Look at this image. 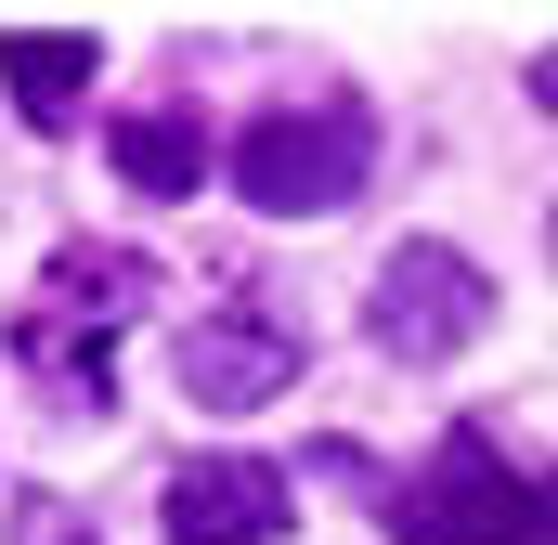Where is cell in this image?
Segmentation results:
<instances>
[{
    "label": "cell",
    "instance_id": "cell-8",
    "mask_svg": "<svg viewBox=\"0 0 558 545\" xmlns=\"http://www.w3.org/2000/svg\"><path fill=\"white\" fill-rule=\"evenodd\" d=\"M105 156H118L131 195H195V182H208V118H195V105H131V118L105 131Z\"/></svg>",
    "mask_w": 558,
    "mask_h": 545
},
{
    "label": "cell",
    "instance_id": "cell-9",
    "mask_svg": "<svg viewBox=\"0 0 558 545\" xmlns=\"http://www.w3.org/2000/svg\"><path fill=\"white\" fill-rule=\"evenodd\" d=\"M533 105H546V118H558V52H546V65H533Z\"/></svg>",
    "mask_w": 558,
    "mask_h": 545
},
{
    "label": "cell",
    "instance_id": "cell-7",
    "mask_svg": "<svg viewBox=\"0 0 558 545\" xmlns=\"http://www.w3.org/2000/svg\"><path fill=\"white\" fill-rule=\"evenodd\" d=\"M92 78H105V52H92L78 26H13V39H0V92H13L26 131H78V118H92Z\"/></svg>",
    "mask_w": 558,
    "mask_h": 545
},
{
    "label": "cell",
    "instance_id": "cell-4",
    "mask_svg": "<svg viewBox=\"0 0 558 545\" xmlns=\"http://www.w3.org/2000/svg\"><path fill=\"white\" fill-rule=\"evenodd\" d=\"M169 364H182V390H195V403L247 415V403H286V390H299L312 338L286 325L274 299H221V312H195V325L169 338Z\"/></svg>",
    "mask_w": 558,
    "mask_h": 545
},
{
    "label": "cell",
    "instance_id": "cell-6",
    "mask_svg": "<svg viewBox=\"0 0 558 545\" xmlns=\"http://www.w3.org/2000/svg\"><path fill=\"white\" fill-rule=\"evenodd\" d=\"M143 299H156V261L143 247H118V234H78V247H52V272H39V325H65V338H105L118 351V325H131Z\"/></svg>",
    "mask_w": 558,
    "mask_h": 545
},
{
    "label": "cell",
    "instance_id": "cell-5",
    "mask_svg": "<svg viewBox=\"0 0 558 545\" xmlns=\"http://www.w3.org/2000/svg\"><path fill=\"white\" fill-rule=\"evenodd\" d=\"M299 520V481L274 455H195L169 468V545H274Z\"/></svg>",
    "mask_w": 558,
    "mask_h": 545
},
{
    "label": "cell",
    "instance_id": "cell-3",
    "mask_svg": "<svg viewBox=\"0 0 558 545\" xmlns=\"http://www.w3.org/2000/svg\"><path fill=\"white\" fill-rule=\"evenodd\" d=\"M494 325V272L468 261V247H441V234H403L390 261H377V286H364V338L390 351V364H454L468 338Z\"/></svg>",
    "mask_w": 558,
    "mask_h": 545
},
{
    "label": "cell",
    "instance_id": "cell-1",
    "mask_svg": "<svg viewBox=\"0 0 558 545\" xmlns=\"http://www.w3.org/2000/svg\"><path fill=\"white\" fill-rule=\"evenodd\" d=\"M377 520L403 545H558V468L520 455L507 428H441L377 494Z\"/></svg>",
    "mask_w": 558,
    "mask_h": 545
},
{
    "label": "cell",
    "instance_id": "cell-10",
    "mask_svg": "<svg viewBox=\"0 0 558 545\" xmlns=\"http://www.w3.org/2000/svg\"><path fill=\"white\" fill-rule=\"evenodd\" d=\"M26 545H92V533H78V520H39V533H26Z\"/></svg>",
    "mask_w": 558,
    "mask_h": 545
},
{
    "label": "cell",
    "instance_id": "cell-2",
    "mask_svg": "<svg viewBox=\"0 0 558 545\" xmlns=\"http://www.w3.org/2000/svg\"><path fill=\"white\" fill-rule=\"evenodd\" d=\"M364 182H377V105L338 92V78L286 92V105H260V118L234 131V195H247L260 221H325V208H351Z\"/></svg>",
    "mask_w": 558,
    "mask_h": 545
},
{
    "label": "cell",
    "instance_id": "cell-11",
    "mask_svg": "<svg viewBox=\"0 0 558 545\" xmlns=\"http://www.w3.org/2000/svg\"><path fill=\"white\" fill-rule=\"evenodd\" d=\"M546 234H558V221H546Z\"/></svg>",
    "mask_w": 558,
    "mask_h": 545
}]
</instances>
